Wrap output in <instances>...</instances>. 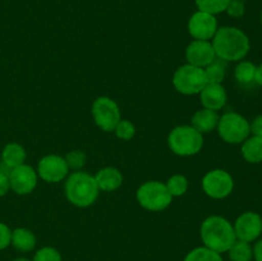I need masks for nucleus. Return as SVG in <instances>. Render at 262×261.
Masks as SVG:
<instances>
[{
    "label": "nucleus",
    "mask_w": 262,
    "mask_h": 261,
    "mask_svg": "<svg viewBox=\"0 0 262 261\" xmlns=\"http://www.w3.org/2000/svg\"><path fill=\"white\" fill-rule=\"evenodd\" d=\"M2 160L3 163L10 169L22 165V164H25L26 160V150L19 145V143H8V145H5V147L3 148Z\"/></svg>",
    "instance_id": "6ab92c4d"
},
{
    "label": "nucleus",
    "mask_w": 262,
    "mask_h": 261,
    "mask_svg": "<svg viewBox=\"0 0 262 261\" xmlns=\"http://www.w3.org/2000/svg\"><path fill=\"white\" fill-rule=\"evenodd\" d=\"M33 261H61V256L54 247H42L36 252Z\"/></svg>",
    "instance_id": "c85d7f7f"
},
{
    "label": "nucleus",
    "mask_w": 262,
    "mask_h": 261,
    "mask_svg": "<svg viewBox=\"0 0 262 261\" xmlns=\"http://www.w3.org/2000/svg\"><path fill=\"white\" fill-rule=\"evenodd\" d=\"M68 165L66 159L59 155H48L43 156L38 161L37 171L41 179L49 183H56L60 182L68 176Z\"/></svg>",
    "instance_id": "ddd939ff"
},
{
    "label": "nucleus",
    "mask_w": 262,
    "mask_h": 261,
    "mask_svg": "<svg viewBox=\"0 0 262 261\" xmlns=\"http://www.w3.org/2000/svg\"><path fill=\"white\" fill-rule=\"evenodd\" d=\"M8 178L10 189H13L17 194L31 193L37 184V173L32 166L26 164L10 169Z\"/></svg>",
    "instance_id": "f8f14e48"
},
{
    "label": "nucleus",
    "mask_w": 262,
    "mask_h": 261,
    "mask_svg": "<svg viewBox=\"0 0 262 261\" xmlns=\"http://www.w3.org/2000/svg\"><path fill=\"white\" fill-rule=\"evenodd\" d=\"M242 156L247 163L258 164L262 163V138L248 137L247 140L242 142Z\"/></svg>",
    "instance_id": "aec40b11"
},
{
    "label": "nucleus",
    "mask_w": 262,
    "mask_h": 261,
    "mask_svg": "<svg viewBox=\"0 0 262 261\" xmlns=\"http://www.w3.org/2000/svg\"><path fill=\"white\" fill-rule=\"evenodd\" d=\"M219 115L215 110L210 109H202L194 113L192 117V127L200 133H209L211 132L214 128L217 127L219 123Z\"/></svg>",
    "instance_id": "f3484780"
},
{
    "label": "nucleus",
    "mask_w": 262,
    "mask_h": 261,
    "mask_svg": "<svg viewBox=\"0 0 262 261\" xmlns=\"http://www.w3.org/2000/svg\"><path fill=\"white\" fill-rule=\"evenodd\" d=\"M212 48L215 55L224 61H239L246 58L251 49L248 36L237 27L217 28L216 33L212 37Z\"/></svg>",
    "instance_id": "f257e3e1"
},
{
    "label": "nucleus",
    "mask_w": 262,
    "mask_h": 261,
    "mask_svg": "<svg viewBox=\"0 0 262 261\" xmlns=\"http://www.w3.org/2000/svg\"><path fill=\"white\" fill-rule=\"evenodd\" d=\"M204 192L211 199L222 200L229 196L234 188L233 177L223 169L209 171L202 179Z\"/></svg>",
    "instance_id": "1a4fd4ad"
},
{
    "label": "nucleus",
    "mask_w": 262,
    "mask_h": 261,
    "mask_svg": "<svg viewBox=\"0 0 262 261\" xmlns=\"http://www.w3.org/2000/svg\"><path fill=\"white\" fill-rule=\"evenodd\" d=\"M205 72H206L209 83H222V82L224 81L225 66L222 61H217L216 59L206 67Z\"/></svg>",
    "instance_id": "a878e982"
},
{
    "label": "nucleus",
    "mask_w": 262,
    "mask_h": 261,
    "mask_svg": "<svg viewBox=\"0 0 262 261\" xmlns=\"http://www.w3.org/2000/svg\"><path fill=\"white\" fill-rule=\"evenodd\" d=\"M168 145L176 155L192 156L201 151L204 137L192 125H179L169 133Z\"/></svg>",
    "instance_id": "20e7f679"
},
{
    "label": "nucleus",
    "mask_w": 262,
    "mask_h": 261,
    "mask_svg": "<svg viewBox=\"0 0 262 261\" xmlns=\"http://www.w3.org/2000/svg\"><path fill=\"white\" fill-rule=\"evenodd\" d=\"M13 261H31L30 258H26V257H18V258H14Z\"/></svg>",
    "instance_id": "c9c22d12"
},
{
    "label": "nucleus",
    "mask_w": 262,
    "mask_h": 261,
    "mask_svg": "<svg viewBox=\"0 0 262 261\" xmlns=\"http://www.w3.org/2000/svg\"><path fill=\"white\" fill-rule=\"evenodd\" d=\"M10 238H12V230L7 224L0 222V251L5 250L10 245Z\"/></svg>",
    "instance_id": "7c9ffc66"
},
{
    "label": "nucleus",
    "mask_w": 262,
    "mask_h": 261,
    "mask_svg": "<svg viewBox=\"0 0 262 261\" xmlns=\"http://www.w3.org/2000/svg\"><path fill=\"white\" fill-rule=\"evenodd\" d=\"M255 73L256 66L252 61L248 60L239 61L234 69L235 79L242 84H250L252 82H255Z\"/></svg>",
    "instance_id": "4be33fe9"
},
{
    "label": "nucleus",
    "mask_w": 262,
    "mask_h": 261,
    "mask_svg": "<svg viewBox=\"0 0 262 261\" xmlns=\"http://www.w3.org/2000/svg\"><path fill=\"white\" fill-rule=\"evenodd\" d=\"M95 123L105 132H112L120 122V110L117 102L110 97L101 96L92 105Z\"/></svg>",
    "instance_id": "6e6552de"
},
{
    "label": "nucleus",
    "mask_w": 262,
    "mask_h": 261,
    "mask_svg": "<svg viewBox=\"0 0 262 261\" xmlns=\"http://www.w3.org/2000/svg\"><path fill=\"white\" fill-rule=\"evenodd\" d=\"M209 83L205 69L186 64L179 67L173 77V84L178 92L183 95H196Z\"/></svg>",
    "instance_id": "0eeeda50"
},
{
    "label": "nucleus",
    "mask_w": 262,
    "mask_h": 261,
    "mask_svg": "<svg viewBox=\"0 0 262 261\" xmlns=\"http://www.w3.org/2000/svg\"><path fill=\"white\" fill-rule=\"evenodd\" d=\"M261 23H262V12H261Z\"/></svg>",
    "instance_id": "e433bc0d"
},
{
    "label": "nucleus",
    "mask_w": 262,
    "mask_h": 261,
    "mask_svg": "<svg viewBox=\"0 0 262 261\" xmlns=\"http://www.w3.org/2000/svg\"><path fill=\"white\" fill-rule=\"evenodd\" d=\"M114 132L118 138L128 141L130 140V138L135 137L136 128L135 125H133V123H130L129 120H120L117 124V127H115Z\"/></svg>",
    "instance_id": "bb28decb"
},
{
    "label": "nucleus",
    "mask_w": 262,
    "mask_h": 261,
    "mask_svg": "<svg viewBox=\"0 0 262 261\" xmlns=\"http://www.w3.org/2000/svg\"><path fill=\"white\" fill-rule=\"evenodd\" d=\"M186 58L188 64L199 68H204L211 64L215 60V55L212 44L209 41L194 40L188 45L186 50Z\"/></svg>",
    "instance_id": "4468645a"
},
{
    "label": "nucleus",
    "mask_w": 262,
    "mask_h": 261,
    "mask_svg": "<svg viewBox=\"0 0 262 261\" xmlns=\"http://www.w3.org/2000/svg\"><path fill=\"white\" fill-rule=\"evenodd\" d=\"M64 159H66L68 168L78 170V169H81L82 166L84 165V163H86V154L82 153V151L74 150L71 151L69 154H67V156Z\"/></svg>",
    "instance_id": "cd10ccee"
},
{
    "label": "nucleus",
    "mask_w": 262,
    "mask_h": 261,
    "mask_svg": "<svg viewBox=\"0 0 262 261\" xmlns=\"http://www.w3.org/2000/svg\"><path fill=\"white\" fill-rule=\"evenodd\" d=\"M217 20L215 15L199 10L193 13L188 20V32L194 40L209 41L217 31Z\"/></svg>",
    "instance_id": "9b49d317"
},
{
    "label": "nucleus",
    "mask_w": 262,
    "mask_h": 261,
    "mask_svg": "<svg viewBox=\"0 0 262 261\" xmlns=\"http://www.w3.org/2000/svg\"><path fill=\"white\" fill-rule=\"evenodd\" d=\"M9 189H10V186H9V178H8V174L4 173V171H0V197L5 196Z\"/></svg>",
    "instance_id": "473e14b6"
},
{
    "label": "nucleus",
    "mask_w": 262,
    "mask_h": 261,
    "mask_svg": "<svg viewBox=\"0 0 262 261\" xmlns=\"http://www.w3.org/2000/svg\"><path fill=\"white\" fill-rule=\"evenodd\" d=\"M137 201L148 211H161L171 204L173 196L169 193L166 184L158 181L143 183L137 189Z\"/></svg>",
    "instance_id": "423d86ee"
},
{
    "label": "nucleus",
    "mask_w": 262,
    "mask_h": 261,
    "mask_svg": "<svg viewBox=\"0 0 262 261\" xmlns=\"http://www.w3.org/2000/svg\"><path fill=\"white\" fill-rule=\"evenodd\" d=\"M10 245L20 252H30L36 246V237L30 229L26 228H17L12 230Z\"/></svg>",
    "instance_id": "a211bd4d"
},
{
    "label": "nucleus",
    "mask_w": 262,
    "mask_h": 261,
    "mask_svg": "<svg viewBox=\"0 0 262 261\" xmlns=\"http://www.w3.org/2000/svg\"><path fill=\"white\" fill-rule=\"evenodd\" d=\"M184 261H224L222 255L207 247H197L187 253Z\"/></svg>",
    "instance_id": "5701e85b"
},
{
    "label": "nucleus",
    "mask_w": 262,
    "mask_h": 261,
    "mask_svg": "<svg viewBox=\"0 0 262 261\" xmlns=\"http://www.w3.org/2000/svg\"><path fill=\"white\" fill-rule=\"evenodd\" d=\"M253 258L255 261H262V238L258 240L253 246Z\"/></svg>",
    "instance_id": "72a5a7b5"
},
{
    "label": "nucleus",
    "mask_w": 262,
    "mask_h": 261,
    "mask_svg": "<svg viewBox=\"0 0 262 261\" xmlns=\"http://www.w3.org/2000/svg\"><path fill=\"white\" fill-rule=\"evenodd\" d=\"M217 133L227 143L238 145L250 137V122L238 113H225L219 118Z\"/></svg>",
    "instance_id": "39448f33"
},
{
    "label": "nucleus",
    "mask_w": 262,
    "mask_h": 261,
    "mask_svg": "<svg viewBox=\"0 0 262 261\" xmlns=\"http://www.w3.org/2000/svg\"><path fill=\"white\" fill-rule=\"evenodd\" d=\"M99 187L92 176L84 171H74L67 178L64 192L72 205L77 207H87L96 201Z\"/></svg>",
    "instance_id": "7ed1b4c3"
},
{
    "label": "nucleus",
    "mask_w": 262,
    "mask_h": 261,
    "mask_svg": "<svg viewBox=\"0 0 262 261\" xmlns=\"http://www.w3.org/2000/svg\"><path fill=\"white\" fill-rule=\"evenodd\" d=\"M96 181L99 189L105 192H112L119 188L123 183V176L117 168L107 166V168L101 169L94 177Z\"/></svg>",
    "instance_id": "dca6fc26"
},
{
    "label": "nucleus",
    "mask_w": 262,
    "mask_h": 261,
    "mask_svg": "<svg viewBox=\"0 0 262 261\" xmlns=\"http://www.w3.org/2000/svg\"><path fill=\"white\" fill-rule=\"evenodd\" d=\"M228 253H229V258L232 261H252L253 258L252 246L241 240H235L232 247L228 250Z\"/></svg>",
    "instance_id": "412c9836"
},
{
    "label": "nucleus",
    "mask_w": 262,
    "mask_h": 261,
    "mask_svg": "<svg viewBox=\"0 0 262 261\" xmlns=\"http://www.w3.org/2000/svg\"><path fill=\"white\" fill-rule=\"evenodd\" d=\"M239 2H245V0H239Z\"/></svg>",
    "instance_id": "4c0bfd02"
},
{
    "label": "nucleus",
    "mask_w": 262,
    "mask_h": 261,
    "mask_svg": "<svg viewBox=\"0 0 262 261\" xmlns=\"http://www.w3.org/2000/svg\"><path fill=\"white\" fill-rule=\"evenodd\" d=\"M250 129L252 136L262 138V115H257L252 123H250Z\"/></svg>",
    "instance_id": "2f4dec72"
},
{
    "label": "nucleus",
    "mask_w": 262,
    "mask_h": 261,
    "mask_svg": "<svg viewBox=\"0 0 262 261\" xmlns=\"http://www.w3.org/2000/svg\"><path fill=\"white\" fill-rule=\"evenodd\" d=\"M234 233L237 240L245 242H255L262 233V217L255 211H246L237 217L234 225Z\"/></svg>",
    "instance_id": "9d476101"
},
{
    "label": "nucleus",
    "mask_w": 262,
    "mask_h": 261,
    "mask_svg": "<svg viewBox=\"0 0 262 261\" xmlns=\"http://www.w3.org/2000/svg\"><path fill=\"white\" fill-rule=\"evenodd\" d=\"M166 188H168L169 193L173 197L182 196L187 192L188 189V181L184 176L181 174H176V176L170 177L166 182Z\"/></svg>",
    "instance_id": "393cba45"
},
{
    "label": "nucleus",
    "mask_w": 262,
    "mask_h": 261,
    "mask_svg": "<svg viewBox=\"0 0 262 261\" xmlns=\"http://www.w3.org/2000/svg\"><path fill=\"white\" fill-rule=\"evenodd\" d=\"M225 12L228 13V15L232 18H241L245 15L246 13V7L245 3L239 2V0H230V3L228 4Z\"/></svg>",
    "instance_id": "c756f323"
},
{
    "label": "nucleus",
    "mask_w": 262,
    "mask_h": 261,
    "mask_svg": "<svg viewBox=\"0 0 262 261\" xmlns=\"http://www.w3.org/2000/svg\"><path fill=\"white\" fill-rule=\"evenodd\" d=\"M227 91L222 83H207L200 92V100L205 109L220 110L227 104Z\"/></svg>",
    "instance_id": "2eb2a0df"
},
{
    "label": "nucleus",
    "mask_w": 262,
    "mask_h": 261,
    "mask_svg": "<svg viewBox=\"0 0 262 261\" xmlns=\"http://www.w3.org/2000/svg\"><path fill=\"white\" fill-rule=\"evenodd\" d=\"M255 82L258 86L262 87V64L256 67V73H255Z\"/></svg>",
    "instance_id": "f704fd0d"
},
{
    "label": "nucleus",
    "mask_w": 262,
    "mask_h": 261,
    "mask_svg": "<svg viewBox=\"0 0 262 261\" xmlns=\"http://www.w3.org/2000/svg\"><path fill=\"white\" fill-rule=\"evenodd\" d=\"M229 3L230 0H196L199 10L212 15L225 12Z\"/></svg>",
    "instance_id": "b1692460"
},
{
    "label": "nucleus",
    "mask_w": 262,
    "mask_h": 261,
    "mask_svg": "<svg viewBox=\"0 0 262 261\" xmlns=\"http://www.w3.org/2000/svg\"><path fill=\"white\" fill-rule=\"evenodd\" d=\"M201 240L205 247L217 253H223L228 252L237 237L233 224L229 220L219 215H212L202 223Z\"/></svg>",
    "instance_id": "f03ea898"
}]
</instances>
